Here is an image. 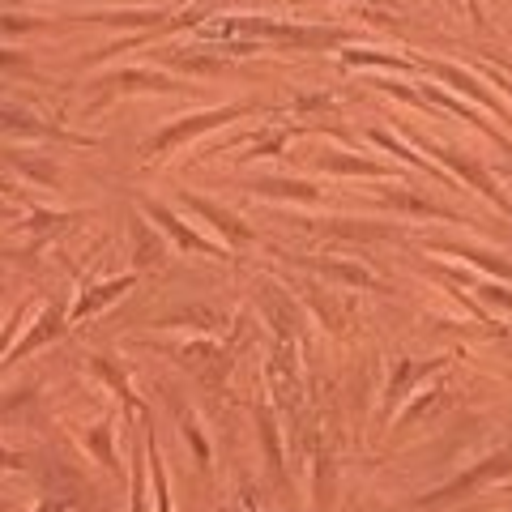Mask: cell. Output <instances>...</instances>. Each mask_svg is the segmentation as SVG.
Here are the masks:
<instances>
[{"label": "cell", "mask_w": 512, "mask_h": 512, "mask_svg": "<svg viewBox=\"0 0 512 512\" xmlns=\"http://www.w3.org/2000/svg\"><path fill=\"white\" fill-rule=\"evenodd\" d=\"M201 43H291V47H342L350 30L342 26H299L282 18H261V13H227V18L201 22L197 26Z\"/></svg>", "instance_id": "1"}, {"label": "cell", "mask_w": 512, "mask_h": 512, "mask_svg": "<svg viewBox=\"0 0 512 512\" xmlns=\"http://www.w3.org/2000/svg\"><path fill=\"white\" fill-rule=\"evenodd\" d=\"M256 103H248V99H239V103H222V107H205V111H192V116H184V120H171L167 128H158V133L141 146V154H146V163H163V158L171 154V150H180L184 141H192V137H201V133H210V128H218V124H231V120H239V116H248Z\"/></svg>", "instance_id": "2"}, {"label": "cell", "mask_w": 512, "mask_h": 512, "mask_svg": "<svg viewBox=\"0 0 512 512\" xmlns=\"http://www.w3.org/2000/svg\"><path fill=\"white\" fill-rule=\"evenodd\" d=\"M406 137H410V141H414V146H419L423 154L436 158V163H444V167L453 171V175H461V180H466L470 188H478L487 201H495V205H500V210L512 218V205H508V197L500 192V184L491 180V171H487L483 163H478L474 154H466V150H448V146H436V141H427V137L419 133V128H406Z\"/></svg>", "instance_id": "3"}, {"label": "cell", "mask_w": 512, "mask_h": 512, "mask_svg": "<svg viewBox=\"0 0 512 512\" xmlns=\"http://www.w3.org/2000/svg\"><path fill=\"white\" fill-rule=\"evenodd\" d=\"M504 474H512V448H504V453H495V457H487V461H478L474 470L457 474L453 483L436 487L431 495H419V500H414V508H444V504H453V500H470V495L483 487V483H491V478H504Z\"/></svg>", "instance_id": "4"}, {"label": "cell", "mask_w": 512, "mask_h": 512, "mask_svg": "<svg viewBox=\"0 0 512 512\" xmlns=\"http://www.w3.org/2000/svg\"><path fill=\"white\" fill-rule=\"evenodd\" d=\"M184 86L158 69H116L94 82V107L111 103L116 94H180Z\"/></svg>", "instance_id": "5"}, {"label": "cell", "mask_w": 512, "mask_h": 512, "mask_svg": "<svg viewBox=\"0 0 512 512\" xmlns=\"http://www.w3.org/2000/svg\"><path fill=\"white\" fill-rule=\"evenodd\" d=\"M0 137H13V141H60V146H90V137H77V133H69V128L30 116L26 107H13V103H0Z\"/></svg>", "instance_id": "6"}, {"label": "cell", "mask_w": 512, "mask_h": 512, "mask_svg": "<svg viewBox=\"0 0 512 512\" xmlns=\"http://www.w3.org/2000/svg\"><path fill=\"white\" fill-rule=\"evenodd\" d=\"M64 333H69V308H64L60 299H47L43 308H39V316L26 325V333L18 342H13V350H9V359L0 363V367H9V363H22L26 355H35V350H43L47 342H60Z\"/></svg>", "instance_id": "7"}, {"label": "cell", "mask_w": 512, "mask_h": 512, "mask_svg": "<svg viewBox=\"0 0 512 512\" xmlns=\"http://www.w3.org/2000/svg\"><path fill=\"white\" fill-rule=\"evenodd\" d=\"M440 367H448V355H440V359H393L389 384H384V393H380V423L406 402L414 384L427 380L431 372H440Z\"/></svg>", "instance_id": "8"}, {"label": "cell", "mask_w": 512, "mask_h": 512, "mask_svg": "<svg viewBox=\"0 0 512 512\" xmlns=\"http://www.w3.org/2000/svg\"><path fill=\"white\" fill-rule=\"evenodd\" d=\"M141 210H146V218H154V227H158V231H167V235H171V244H175V248L197 252V256H210V261H222V256H227V244H214V239L197 235V231H192L184 218H175L163 201L141 197Z\"/></svg>", "instance_id": "9"}, {"label": "cell", "mask_w": 512, "mask_h": 512, "mask_svg": "<svg viewBox=\"0 0 512 512\" xmlns=\"http://www.w3.org/2000/svg\"><path fill=\"white\" fill-rule=\"evenodd\" d=\"M192 214H201L210 227L222 235V244L227 248H244V244H256V231L248 227V222H239L227 205H218V201H210V197H197V192H184L180 197Z\"/></svg>", "instance_id": "10"}, {"label": "cell", "mask_w": 512, "mask_h": 512, "mask_svg": "<svg viewBox=\"0 0 512 512\" xmlns=\"http://www.w3.org/2000/svg\"><path fill=\"white\" fill-rule=\"evenodd\" d=\"M73 22H103V26H133V30H163L171 22L167 5L154 9H90V13H73Z\"/></svg>", "instance_id": "11"}, {"label": "cell", "mask_w": 512, "mask_h": 512, "mask_svg": "<svg viewBox=\"0 0 512 512\" xmlns=\"http://www.w3.org/2000/svg\"><path fill=\"white\" fill-rule=\"evenodd\" d=\"M137 286V274H124V278H107V282H99V286H86L82 295H77V303L69 308V325H82L86 316H94V312H103L107 303H116L124 291H133Z\"/></svg>", "instance_id": "12"}, {"label": "cell", "mask_w": 512, "mask_h": 512, "mask_svg": "<svg viewBox=\"0 0 512 512\" xmlns=\"http://www.w3.org/2000/svg\"><path fill=\"white\" fill-rule=\"evenodd\" d=\"M90 372L99 376L107 389H116V397L124 402V410L128 414H146V402H141V397L133 393V384H128V376H124V367L111 359V355H90Z\"/></svg>", "instance_id": "13"}, {"label": "cell", "mask_w": 512, "mask_h": 512, "mask_svg": "<svg viewBox=\"0 0 512 512\" xmlns=\"http://www.w3.org/2000/svg\"><path fill=\"white\" fill-rule=\"evenodd\" d=\"M316 167L325 175H367V180H384V175H393V167L372 163V158H359V154H346V150H325L316 158Z\"/></svg>", "instance_id": "14"}, {"label": "cell", "mask_w": 512, "mask_h": 512, "mask_svg": "<svg viewBox=\"0 0 512 512\" xmlns=\"http://www.w3.org/2000/svg\"><path fill=\"white\" fill-rule=\"evenodd\" d=\"M414 64H419V73H436V77H444V82H453L457 90H466V94H474V99H478V103H483L487 111H495V116H504V107H500V103H495V99H491V94H487L483 86H478V82H474V73H466V69H457V64H444V60H414Z\"/></svg>", "instance_id": "15"}, {"label": "cell", "mask_w": 512, "mask_h": 512, "mask_svg": "<svg viewBox=\"0 0 512 512\" xmlns=\"http://www.w3.org/2000/svg\"><path fill=\"white\" fill-rule=\"evenodd\" d=\"M0 167H18L30 184H43V188H56L60 184V167L52 163V158H39V154L0 150Z\"/></svg>", "instance_id": "16"}, {"label": "cell", "mask_w": 512, "mask_h": 512, "mask_svg": "<svg viewBox=\"0 0 512 512\" xmlns=\"http://www.w3.org/2000/svg\"><path fill=\"white\" fill-rule=\"evenodd\" d=\"M380 201H384V205H393V210H402V214H419V218H444V222H461L453 210H444V205L427 201V197H414V192H406V188H389V192H380Z\"/></svg>", "instance_id": "17"}, {"label": "cell", "mask_w": 512, "mask_h": 512, "mask_svg": "<svg viewBox=\"0 0 512 512\" xmlns=\"http://www.w3.org/2000/svg\"><path fill=\"white\" fill-rule=\"evenodd\" d=\"M256 197H278V201H303V205H316L320 201V188L308 180H256L248 184Z\"/></svg>", "instance_id": "18"}, {"label": "cell", "mask_w": 512, "mask_h": 512, "mask_svg": "<svg viewBox=\"0 0 512 512\" xmlns=\"http://www.w3.org/2000/svg\"><path fill=\"white\" fill-rule=\"evenodd\" d=\"M163 60L171 64V69L192 73V77H214V73L227 69V60H222V56H205V47H184V52H163Z\"/></svg>", "instance_id": "19"}, {"label": "cell", "mask_w": 512, "mask_h": 512, "mask_svg": "<svg viewBox=\"0 0 512 512\" xmlns=\"http://www.w3.org/2000/svg\"><path fill=\"white\" fill-rule=\"evenodd\" d=\"M431 252L461 256V261H470V265H478V269H487V274H495V278H508V282H512V261H504V256H495V252L470 248V244H431Z\"/></svg>", "instance_id": "20"}, {"label": "cell", "mask_w": 512, "mask_h": 512, "mask_svg": "<svg viewBox=\"0 0 512 512\" xmlns=\"http://www.w3.org/2000/svg\"><path fill=\"white\" fill-rule=\"evenodd\" d=\"M316 274H329V278H338L342 286H363V291H380V278L372 274V269H363L355 261H308Z\"/></svg>", "instance_id": "21"}, {"label": "cell", "mask_w": 512, "mask_h": 512, "mask_svg": "<svg viewBox=\"0 0 512 512\" xmlns=\"http://www.w3.org/2000/svg\"><path fill=\"white\" fill-rule=\"evenodd\" d=\"M256 431H261V444H265V461H269V474L282 483V440H278V423H274V406L261 402L256 406Z\"/></svg>", "instance_id": "22"}, {"label": "cell", "mask_w": 512, "mask_h": 512, "mask_svg": "<svg viewBox=\"0 0 512 512\" xmlns=\"http://www.w3.org/2000/svg\"><path fill=\"white\" fill-rule=\"evenodd\" d=\"M111 436H116V419H99L94 427L82 431V448H86V453H94V461H103L107 470H120L116 448H111Z\"/></svg>", "instance_id": "23"}, {"label": "cell", "mask_w": 512, "mask_h": 512, "mask_svg": "<svg viewBox=\"0 0 512 512\" xmlns=\"http://www.w3.org/2000/svg\"><path fill=\"white\" fill-rule=\"evenodd\" d=\"M342 64H359V69H397V73H419V64L393 52H367V47H350L342 52Z\"/></svg>", "instance_id": "24"}, {"label": "cell", "mask_w": 512, "mask_h": 512, "mask_svg": "<svg viewBox=\"0 0 512 512\" xmlns=\"http://www.w3.org/2000/svg\"><path fill=\"white\" fill-rule=\"evenodd\" d=\"M308 303H312V312L325 320L333 333H346V325H350V303H342L333 291H325V295H320V291H308Z\"/></svg>", "instance_id": "25"}, {"label": "cell", "mask_w": 512, "mask_h": 512, "mask_svg": "<svg viewBox=\"0 0 512 512\" xmlns=\"http://www.w3.org/2000/svg\"><path fill=\"white\" fill-rule=\"evenodd\" d=\"M154 325L158 329H218L222 316L214 308H180V312H171V316H158Z\"/></svg>", "instance_id": "26"}, {"label": "cell", "mask_w": 512, "mask_h": 512, "mask_svg": "<svg viewBox=\"0 0 512 512\" xmlns=\"http://www.w3.org/2000/svg\"><path fill=\"white\" fill-rule=\"evenodd\" d=\"M133 256H137V265H158L163 261V244H158V235L150 231V222L137 218V214H133Z\"/></svg>", "instance_id": "27"}, {"label": "cell", "mask_w": 512, "mask_h": 512, "mask_svg": "<svg viewBox=\"0 0 512 512\" xmlns=\"http://www.w3.org/2000/svg\"><path fill=\"white\" fill-rule=\"evenodd\" d=\"M146 466H150V478H154V508H158V512H171V487H167L163 453H158V444H154V436L146 440Z\"/></svg>", "instance_id": "28"}, {"label": "cell", "mask_w": 512, "mask_h": 512, "mask_svg": "<svg viewBox=\"0 0 512 512\" xmlns=\"http://www.w3.org/2000/svg\"><path fill=\"white\" fill-rule=\"evenodd\" d=\"M316 231L320 235H342V239H376V235H389V227H367V222H350V218H325Z\"/></svg>", "instance_id": "29"}, {"label": "cell", "mask_w": 512, "mask_h": 512, "mask_svg": "<svg viewBox=\"0 0 512 512\" xmlns=\"http://www.w3.org/2000/svg\"><path fill=\"white\" fill-rule=\"evenodd\" d=\"M316 495H312V512H329L333 504V457L329 453H316Z\"/></svg>", "instance_id": "30"}, {"label": "cell", "mask_w": 512, "mask_h": 512, "mask_svg": "<svg viewBox=\"0 0 512 512\" xmlns=\"http://www.w3.org/2000/svg\"><path fill=\"white\" fill-rule=\"evenodd\" d=\"M291 133L295 128H269V133H256L252 141H248V154H239L248 163V158H269V154H278L286 141H291Z\"/></svg>", "instance_id": "31"}, {"label": "cell", "mask_w": 512, "mask_h": 512, "mask_svg": "<svg viewBox=\"0 0 512 512\" xmlns=\"http://www.w3.org/2000/svg\"><path fill=\"white\" fill-rule=\"evenodd\" d=\"M73 214H52V210H35L30 205L26 210V218H18V231H30V235H52L56 227H64Z\"/></svg>", "instance_id": "32"}, {"label": "cell", "mask_w": 512, "mask_h": 512, "mask_svg": "<svg viewBox=\"0 0 512 512\" xmlns=\"http://www.w3.org/2000/svg\"><path fill=\"white\" fill-rule=\"evenodd\" d=\"M52 30V18H30V13H0V35H39Z\"/></svg>", "instance_id": "33"}, {"label": "cell", "mask_w": 512, "mask_h": 512, "mask_svg": "<svg viewBox=\"0 0 512 512\" xmlns=\"http://www.w3.org/2000/svg\"><path fill=\"white\" fill-rule=\"evenodd\" d=\"M180 431H184V440L192 444V457H197V470H210V440H205L201 423L192 419V414H184V419H180Z\"/></svg>", "instance_id": "34"}, {"label": "cell", "mask_w": 512, "mask_h": 512, "mask_svg": "<svg viewBox=\"0 0 512 512\" xmlns=\"http://www.w3.org/2000/svg\"><path fill=\"white\" fill-rule=\"evenodd\" d=\"M146 474H150V466H146V444L133 453V508L128 512H146Z\"/></svg>", "instance_id": "35"}, {"label": "cell", "mask_w": 512, "mask_h": 512, "mask_svg": "<svg viewBox=\"0 0 512 512\" xmlns=\"http://www.w3.org/2000/svg\"><path fill=\"white\" fill-rule=\"evenodd\" d=\"M26 308H30V303H18V308H13V312H9V320H5V325H0V363H5V359H9V350H13V342H18V329L26 325Z\"/></svg>", "instance_id": "36"}, {"label": "cell", "mask_w": 512, "mask_h": 512, "mask_svg": "<svg viewBox=\"0 0 512 512\" xmlns=\"http://www.w3.org/2000/svg\"><path fill=\"white\" fill-rule=\"evenodd\" d=\"M367 137H372V141H376V146H384V150H393L397 158H406V163H410V167H419V171H431L423 154H410V150L402 146V141H393L389 133H384V128H372V133H367ZM431 175H436V171H431Z\"/></svg>", "instance_id": "37"}, {"label": "cell", "mask_w": 512, "mask_h": 512, "mask_svg": "<svg viewBox=\"0 0 512 512\" xmlns=\"http://www.w3.org/2000/svg\"><path fill=\"white\" fill-rule=\"evenodd\" d=\"M0 73H35V60L22 47H5L0 43Z\"/></svg>", "instance_id": "38"}, {"label": "cell", "mask_w": 512, "mask_h": 512, "mask_svg": "<svg viewBox=\"0 0 512 512\" xmlns=\"http://www.w3.org/2000/svg\"><path fill=\"white\" fill-rule=\"evenodd\" d=\"M30 512H77V500L73 495H39V504Z\"/></svg>", "instance_id": "39"}, {"label": "cell", "mask_w": 512, "mask_h": 512, "mask_svg": "<svg viewBox=\"0 0 512 512\" xmlns=\"http://www.w3.org/2000/svg\"><path fill=\"white\" fill-rule=\"evenodd\" d=\"M22 470H26V457L0 444V474H22Z\"/></svg>", "instance_id": "40"}, {"label": "cell", "mask_w": 512, "mask_h": 512, "mask_svg": "<svg viewBox=\"0 0 512 512\" xmlns=\"http://www.w3.org/2000/svg\"><path fill=\"white\" fill-rule=\"evenodd\" d=\"M478 295H483L487 303H504V308H512V295L508 291H500V286H483V282H470Z\"/></svg>", "instance_id": "41"}, {"label": "cell", "mask_w": 512, "mask_h": 512, "mask_svg": "<svg viewBox=\"0 0 512 512\" xmlns=\"http://www.w3.org/2000/svg\"><path fill=\"white\" fill-rule=\"evenodd\" d=\"M0 197H18V201L26 205V210H30V197H26V192H22L18 184H13V180H5V175H0Z\"/></svg>", "instance_id": "42"}, {"label": "cell", "mask_w": 512, "mask_h": 512, "mask_svg": "<svg viewBox=\"0 0 512 512\" xmlns=\"http://www.w3.org/2000/svg\"><path fill=\"white\" fill-rule=\"evenodd\" d=\"M0 222H18V210H0Z\"/></svg>", "instance_id": "43"}, {"label": "cell", "mask_w": 512, "mask_h": 512, "mask_svg": "<svg viewBox=\"0 0 512 512\" xmlns=\"http://www.w3.org/2000/svg\"><path fill=\"white\" fill-rule=\"evenodd\" d=\"M239 512H256V504H252V495H244V508H239Z\"/></svg>", "instance_id": "44"}, {"label": "cell", "mask_w": 512, "mask_h": 512, "mask_svg": "<svg viewBox=\"0 0 512 512\" xmlns=\"http://www.w3.org/2000/svg\"><path fill=\"white\" fill-rule=\"evenodd\" d=\"M0 512H9V504H0Z\"/></svg>", "instance_id": "45"}]
</instances>
